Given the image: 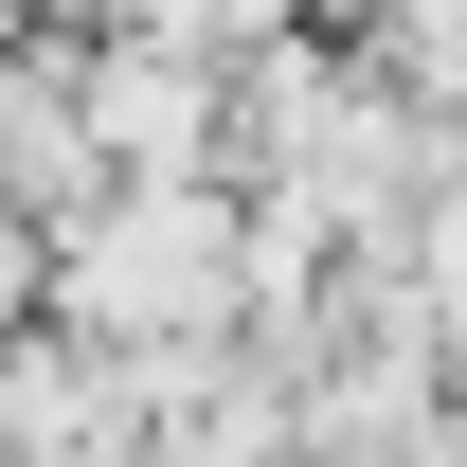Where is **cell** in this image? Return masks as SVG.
<instances>
[{"mask_svg": "<svg viewBox=\"0 0 467 467\" xmlns=\"http://www.w3.org/2000/svg\"><path fill=\"white\" fill-rule=\"evenodd\" d=\"M72 306H90L109 342H180V324H216V306H234V216L198 198V180H144L126 216H90Z\"/></svg>", "mask_w": 467, "mask_h": 467, "instance_id": "obj_1", "label": "cell"}, {"mask_svg": "<svg viewBox=\"0 0 467 467\" xmlns=\"http://www.w3.org/2000/svg\"><path fill=\"white\" fill-rule=\"evenodd\" d=\"M90 126H109L144 180H180V162H198V72H162V55H109V72H90Z\"/></svg>", "mask_w": 467, "mask_h": 467, "instance_id": "obj_2", "label": "cell"}]
</instances>
